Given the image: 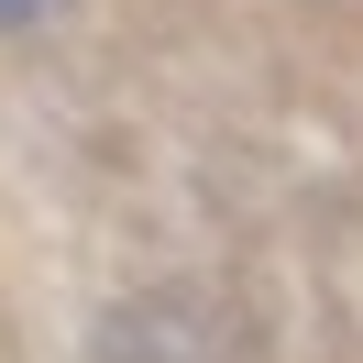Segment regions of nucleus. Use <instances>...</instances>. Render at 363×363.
Segmentation results:
<instances>
[{
	"label": "nucleus",
	"instance_id": "nucleus-1",
	"mask_svg": "<svg viewBox=\"0 0 363 363\" xmlns=\"http://www.w3.org/2000/svg\"><path fill=\"white\" fill-rule=\"evenodd\" d=\"M33 11H45V0H0V23H33Z\"/></svg>",
	"mask_w": 363,
	"mask_h": 363
}]
</instances>
